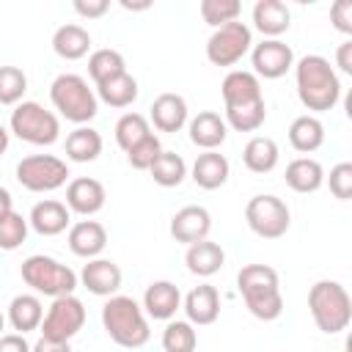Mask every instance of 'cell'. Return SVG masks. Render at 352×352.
<instances>
[{"mask_svg": "<svg viewBox=\"0 0 352 352\" xmlns=\"http://www.w3.org/2000/svg\"><path fill=\"white\" fill-rule=\"evenodd\" d=\"M8 140H11V132H8V129L0 124V157L8 151Z\"/></svg>", "mask_w": 352, "mask_h": 352, "instance_id": "681fc988", "label": "cell"}, {"mask_svg": "<svg viewBox=\"0 0 352 352\" xmlns=\"http://www.w3.org/2000/svg\"><path fill=\"white\" fill-rule=\"evenodd\" d=\"M289 143L300 154H314L324 143V124L316 116H311V113L297 116L289 124Z\"/></svg>", "mask_w": 352, "mask_h": 352, "instance_id": "f1b7e54d", "label": "cell"}, {"mask_svg": "<svg viewBox=\"0 0 352 352\" xmlns=\"http://www.w3.org/2000/svg\"><path fill=\"white\" fill-rule=\"evenodd\" d=\"M283 179H286L289 190H294L300 195H308V192H316L324 184V168L314 157H297L286 165Z\"/></svg>", "mask_w": 352, "mask_h": 352, "instance_id": "d4e9b609", "label": "cell"}, {"mask_svg": "<svg viewBox=\"0 0 352 352\" xmlns=\"http://www.w3.org/2000/svg\"><path fill=\"white\" fill-rule=\"evenodd\" d=\"M33 344H28V338L22 333H3L0 336V352H30Z\"/></svg>", "mask_w": 352, "mask_h": 352, "instance_id": "ee69618b", "label": "cell"}, {"mask_svg": "<svg viewBox=\"0 0 352 352\" xmlns=\"http://www.w3.org/2000/svg\"><path fill=\"white\" fill-rule=\"evenodd\" d=\"M228 176H231V165L220 151H201L190 168V179L201 190H217L228 182Z\"/></svg>", "mask_w": 352, "mask_h": 352, "instance_id": "cb8c5ba5", "label": "cell"}, {"mask_svg": "<svg viewBox=\"0 0 352 352\" xmlns=\"http://www.w3.org/2000/svg\"><path fill=\"white\" fill-rule=\"evenodd\" d=\"M148 173H151V179L160 187H179L187 179V162H184L182 154L162 148V154L154 160V165L148 168Z\"/></svg>", "mask_w": 352, "mask_h": 352, "instance_id": "836d02e7", "label": "cell"}, {"mask_svg": "<svg viewBox=\"0 0 352 352\" xmlns=\"http://www.w3.org/2000/svg\"><path fill=\"white\" fill-rule=\"evenodd\" d=\"M22 280L33 289V294H44V297H63V294H74V289L80 286V278L72 267L60 264L52 256L44 253H33L22 261L19 267Z\"/></svg>", "mask_w": 352, "mask_h": 352, "instance_id": "52a82bcc", "label": "cell"}, {"mask_svg": "<svg viewBox=\"0 0 352 352\" xmlns=\"http://www.w3.org/2000/svg\"><path fill=\"white\" fill-rule=\"evenodd\" d=\"M28 91V74L19 66H0V104L16 107Z\"/></svg>", "mask_w": 352, "mask_h": 352, "instance_id": "74e56055", "label": "cell"}, {"mask_svg": "<svg viewBox=\"0 0 352 352\" xmlns=\"http://www.w3.org/2000/svg\"><path fill=\"white\" fill-rule=\"evenodd\" d=\"M294 88L305 110L311 116L333 110L341 99V80L338 72L330 66L324 55H302L294 60Z\"/></svg>", "mask_w": 352, "mask_h": 352, "instance_id": "7a4b0ae2", "label": "cell"}, {"mask_svg": "<svg viewBox=\"0 0 352 352\" xmlns=\"http://www.w3.org/2000/svg\"><path fill=\"white\" fill-rule=\"evenodd\" d=\"M116 143H118V148L126 154L135 143H140L143 138H148L151 135V124H148V118L143 116V113H124L118 121H116Z\"/></svg>", "mask_w": 352, "mask_h": 352, "instance_id": "e575fe53", "label": "cell"}, {"mask_svg": "<svg viewBox=\"0 0 352 352\" xmlns=\"http://www.w3.org/2000/svg\"><path fill=\"white\" fill-rule=\"evenodd\" d=\"M102 135L94 126H77L66 135V160L72 162H94L102 154Z\"/></svg>", "mask_w": 352, "mask_h": 352, "instance_id": "1f68e13d", "label": "cell"}, {"mask_svg": "<svg viewBox=\"0 0 352 352\" xmlns=\"http://www.w3.org/2000/svg\"><path fill=\"white\" fill-rule=\"evenodd\" d=\"M308 314L322 333L327 336L344 333L352 322V297L346 286L330 278L316 280L308 289Z\"/></svg>", "mask_w": 352, "mask_h": 352, "instance_id": "5b68a950", "label": "cell"}, {"mask_svg": "<svg viewBox=\"0 0 352 352\" xmlns=\"http://www.w3.org/2000/svg\"><path fill=\"white\" fill-rule=\"evenodd\" d=\"M102 327L113 344L124 349H140L148 344V316L143 314L140 302L126 294H113L102 305Z\"/></svg>", "mask_w": 352, "mask_h": 352, "instance_id": "277c9868", "label": "cell"}, {"mask_svg": "<svg viewBox=\"0 0 352 352\" xmlns=\"http://www.w3.org/2000/svg\"><path fill=\"white\" fill-rule=\"evenodd\" d=\"M140 308L148 319L170 322V319H176V311L182 308V292L173 280H151L143 292Z\"/></svg>", "mask_w": 352, "mask_h": 352, "instance_id": "e0dca14e", "label": "cell"}, {"mask_svg": "<svg viewBox=\"0 0 352 352\" xmlns=\"http://www.w3.org/2000/svg\"><path fill=\"white\" fill-rule=\"evenodd\" d=\"M198 333L187 319H170L162 330V349L165 352H195Z\"/></svg>", "mask_w": 352, "mask_h": 352, "instance_id": "d590c367", "label": "cell"}, {"mask_svg": "<svg viewBox=\"0 0 352 352\" xmlns=\"http://www.w3.org/2000/svg\"><path fill=\"white\" fill-rule=\"evenodd\" d=\"M182 311L192 327L214 324L220 316V292L212 283H198L182 297Z\"/></svg>", "mask_w": 352, "mask_h": 352, "instance_id": "ac0fdd59", "label": "cell"}, {"mask_svg": "<svg viewBox=\"0 0 352 352\" xmlns=\"http://www.w3.org/2000/svg\"><path fill=\"white\" fill-rule=\"evenodd\" d=\"M3 330H6V314L0 311V336H3Z\"/></svg>", "mask_w": 352, "mask_h": 352, "instance_id": "f907efd6", "label": "cell"}, {"mask_svg": "<svg viewBox=\"0 0 352 352\" xmlns=\"http://www.w3.org/2000/svg\"><path fill=\"white\" fill-rule=\"evenodd\" d=\"M236 289L245 300V308L256 319L272 322L283 314L280 278H278L275 267H270V264H245L236 272Z\"/></svg>", "mask_w": 352, "mask_h": 352, "instance_id": "3957f363", "label": "cell"}, {"mask_svg": "<svg viewBox=\"0 0 352 352\" xmlns=\"http://www.w3.org/2000/svg\"><path fill=\"white\" fill-rule=\"evenodd\" d=\"M6 319L22 336L30 333V330H38L41 327V319H44V302H41V297L38 294H16L8 302Z\"/></svg>", "mask_w": 352, "mask_h": 352, "instance_id": "83f0119b", "label": "cell"}, {"mask_svg": "<svg viewBox=\"0 0 352 352\" xmlns=\"http://www.w3.org/2000/svg\"><path fill=\"white\" fill-rule=\"evenodd\" d=\"M160 154H162V143H160V138L151 132L148 138H143L140 143H135V146L126 151V162H129L135 170H148Z\"/></svg>", "mask_w": 352, "mask_h": 352, "instance_id": "ab89813d", "label": "cell"}, {"mask_svg": "<svg viewBox=\"0 0 352 352\" xmlns=\"http://www.w3.org/2000/svg\"><path fill=\"white\" fill-rule=\"evenodd\" d=\"M28 231H30L28 217H22L16 209H11L8 214H3L0 217V250H6V253L16 250L28 239Z\"/></svg>", "mask_w": 352, "mask_h": 352, "instance_id": "8d00e7d4", "label": "cell"}, {"mask_svg": "<svg viewBox=\"0 0 352 352\" xmlns=\"http://www.w3.org/2000/svg\"><path fill=\"white\" fill-rule=\"evenodd\" d=\"M184 264H187V270H190L192 275H198V278H212V275L220 272V267L226 264V250H223L217 242H212V239H201V242H195V245L187 248Z\"/></svg>", "mask_w": 352, "mask_h": 352, "instance_id": "4316f807", "label": "cell"}, {"mask_svg": "<svg viewBox=\"0 0 352 352\" xmlns=\"http://www.w3.org/2000/svg\"><path fill=\"white\" fill-rule=\"evenodd\" d=\"M94 91H96V99H99V102H104V104H110V107H116V110L129 107V104L138 99V94H140L138 80H135L129 72H124V74H118V77H113V80H107V82L94 85Z\"/></svg>", "mask_w": 352, "mask_h": 352, "instance_id": "4dcf8cb0", "label": "cell"}, {"mask_svg": "<svg viewBox=\"0 0 352 352\" xmlns=\"http://www.w3.org/2000/svg\"><path fill=\"white\" fill-rule=\"evenodd\" d=\"M124 72H126V60L113 47H102V50H94L88 55V77L94 80V85L107 82V80H113Z\"/></svg>", "mask_w": 352, "mask_h": 352, "instance_id": "d6a6232c", "label": "cell"}, {"mask_svg": "<svg viewBox=\"0 0 352 352\" xmlns=\"http://www.w3.org/2000/svg\"><path fill=\"white\" fill-rule=\"evenodd\" d=\"M250 47L253 30L242 19H234L212 30V36L206 38V60L212 66H234L250 52Z\"/></svg>", "mask_w": 352, "mask_h": 352, "instance_id": "8fae6325", "label": "cell"}, {"mask_svg": "<svg viewBox=\"0 0 352 352\" xmlns=\"http://www.w3.org/2000/svg\"><path fill=\"white\" fill-rule=\"evenodd\" d=\"M30 352H72V344L69 341H52V338H38Z\"/></svg>", "mask_w": 352, "mask_h": 352, "instance_id": "bcb514c9", "label": "cell"}, {"mask_svg": "<svg viewBox=\"0 0 352 352\" xmlns=\"http://www.w3.org/2000/svg\"><path fill=\"white\" fill-rule=\"evenodd\" d=\"M280 160L278 143L270 135H253L242 148V162L250 173H270Z\"/></svg>", "mask_w": 352, "mask_h": 352, "instance_id": "f546056e", "label": "cell"}, {"mask_svg": "<svg viewBox=\"0 0 352 352\" xmlns=\"http://www.w3.org/2000/svg\"><path fill=\"white\" fill-rule=\"evenodd\" d=\"M121 8H126V11H146V8H151V3L146 0V3H129V0H121Z\"/></svg>", "mask_w": 352, "mask_h": 352, "instance_id": "c3c4849f", "label": "cell"}, {"mask_svg": "<svg viewBox=\"0 0 352 352\" xmlns=\"http://www.w3.org/2000/svg\"><path fill=\"white\" fill-rule=\"evenodd\" d=\"M198 11H201V19L209 28H220V25H228V22L239 19L242 6L236 0H201Z\"/></svg>", "mask_w": 352, "mask_h": 352, "instance_id": "f35d334b", "label": "cell"}, {"mask_svg": "<svg viewBox=\"0 0 352 352\" xmlns=\"http://www.w3.org/2000/svg\"><path fill=\"white\" fill-rule=\"evenodd\" d=\"M14 176L28 192H52V190H60L72 173L66 160L55 154H30L16 162Z\"/></svg>", "mask_w": 352, "mask_h": 352, "instance_id": "9c48e42d", "label": "cell"}, {"mask_svg": "<svg viewBox=\"0 0 352 352\" xmlns=\"http://www.w3.org/2000/svg\"><path fill=\"white\" fill-rule=\"evenodd\" d=\"M50 102H52V107L58 110L60 118H66L77 126H85L99 113L96 91L88 85V80L82 74H74V72H63L52 80Z\"/></svg>", "mask_w": 352, "mask_h": 352, "instance_id": "8992f818", "label": "cell"}, {"mask_svg": "<svg viewBox=\"0 0 352 352\" xmlns=\"http://www.w3.org/2000/svg\"><path fill=\"white\" fill-rule=\"evenodd\" d=\"M77 278H80V286L88 289L96 297H113V294H118L121 280H124L121 267L116 261H110V258H102V256L99 258H88V264H82V270H80Z\"/></svg>", "mask_w": 352, "mask_h": 352, "instance_id": "2e32d148", "label": "cell"}, {"mask_svg": "<svg viewBox=\"0 0 352 352\" xmlns=\"http://www.w3.org/2000/svg\"><path fill=\"white\" fill-rule=\"evenodd\" d=\"M253 74L264 80H278L289 69H294V50L280 38H261L250 47Z\"/></svg>", "mask_w": 352, "mask_h": 352, "instance_id": "4fadbf2b", "label": "cell"}, {"mask_svg": "<svg viewBox=\"0 0 352 352\" xmlns=\"http://www.w3.org/2000/svg\"><path fill=\"white\" fill-rule=\"evenodd\" d=\"M187 121H190V110H187L184 96H179V94L165 91L148 107V124H154L157 132H168V135L179 132L187 126Z\"/></svg>", "mask_w": 352, "mask_h": 352, "instance_id": "d6986e66", "label": "cell"}, {"mask_svg": "<svg viewBox=\"0 0 352 352\" xmlns=\"http://www.w3.org/2000/svg\"><path fill=\"white\" fill-rule=\"evenodd\" d=\"M245 223L261 239H280L292 226V212L283 198H278L272 192H261L248 201Z\"/></svg>", "mask_w": 352, "mask_h": 352, "instance_id": "30bf717a", "label": "cell"}, {"mask_svg": "<svg viewBox=\"0 0 352 352\" xmlns=\"http://www.w3.org/2000/svg\"><path fill=\"white\" fill-rule=\"evenodd\" d=\"M226 124L236 132H256L267 121V102L261 94V82L253 72L231 69L220 82Z\"/></svg>", "mask_w": 352, "mask_h": 352, "instance_id": "6da1fadb", "label": "cell"}, {"mask_svg": "<svg viewBox=\"0 0 352 352\" xmlns=\"http://www.w3.org/2000/svg\"><path fill=\"white\" fill-rule=\"evenodd\" d=\"M170 236L182 245H195L201 239H209V231H212V214L206 206H198V204H190V206H182L173 217H170V226H168Z\"/></svg>", "mask_w": 352, "mask_h": 352, "instance_id": "5bb4252c", "label": "cell"}, {"mask_svg": "<svg viewBox=\"0 0 352 352\" xmlns=\"http://www.w3.org/2000/svg\"><path fill=\"white\" fill-rule=\"evenodd\" d=\"M187 132H190V143L198 146L201 151H217L228 138V124L220 113L201 110L187 121Z\"/></svg>", "mask_w": 352, "mask_h": 352, "instance_id": "ffe728a7", "label": "cell"}, {"mask_svg": "<svg viewBox=\"0 0 352 352\" xmlns=\"http://www.w3.org/2000/svg\"><path fill=\"white\" fill-rule=\"evenodd\" d=\"M85 324V305L80 297L74 294H63L55 297L50 302V308L44 311L41 319V338H52V341H72Z\"/></svg>", "mask_w": 352, "mask_h": 352, "instance_id": "7c38bea8", "label": "cell"}, {"mask_svg": "<svg viewBox=\"0 0 352 352\" xmlns=\"http://www.w3.org/2000/svg\"><path fill=\"white\" fill-rule=\"evenodd\" d=\"M52 52L63 60H80L91 52V33L77 22L60 25L52 33Z\"/></svg>", "mask_w": 352, "mask_h": 352, "instance_id": "484cf974", "label": "cell"}, {"mask_svg": "<svg viewBox=\"0 0 352 352\" xmlns=\"http://www.w3.org/2000/svg\"><path fill=\"white\" fill-rule=\"evenodd\" d=\"M28 226L41 236H58L72 226V212L63 201L44 198V201L33 204V209L28 214Z\"/></svg>", "mask_w": 352, "mask_h": 352, "instance_id": "44dd1931", "label": "cell"}, {"mask_svg": "<svg viewBox=\"0 0 352 352\" xmlns=\"http://www.w3.org/2000/svg\"><path fill=\"white\" fill-rule=\"evenodd\" d=\"M69 250L80 258H99L102 250L107 248V228L99 220H77L74 226H69Z\"/></svg>", "mask_w": 352, "mask_h": 352, "instance_id": "7402d4cb", "label": "cell"}, {"mask_svg": "<svg viewBox=\"0 0 352 352\" xmlns=\"http://www.w3.org/2000/svg\"><path fill=\"white\" fill-rule=\"evenodd\" d=\"M250 16H253V28L264 38H280L292 28V11L283 0H258Z\"/></svg>", "mask_w": 352, "mask_h": 352, "instance_id": "603a6c76", "label": "cell"}, {"mask_svg": "<svg viewBox=\"0 0 352 352\" xmlns=\"http://www.w3.org/2000/svg\"><path fill=\"white\" fill-rule=\"evenodd\" d=\"M330 22L338 33L352 36V0H338L330 6Z\"/></svg>", "mask_w": 352, "mask_h": 352, "instance_id": "b9f144b4", "label": "cell"}, {"mask_svg": "<svg viewBox=\"0 0 352 352\" xmlns=\"http://www.w3.org/2000/svg\"><path fill=\"white\" fill-rule=\"evenodd\" d=\"M8 132L30 146H52L60 138V118L58 113L47 110L33 99H22L8 118Z\"/></svg>", "mask_w": 352, "mask_h": 352, "instance_id": "ba28073f", "label": "cell"}, {"mask_svg": "<svg viewBox=\"0 0 352 352\" xmlns=\"http://www.w3.org/2000/svg\"><path fill=\"white\" fill-rule=\"evenodd\" d=\"M336 66L344 72V74H352V41L344 38L336 50Z\"/></svg>", "mask_w": 352, "mask_h": 352, "instance_id": "f6af8a7d", "label": "cell"}, {"mask_svg": "<svg viewBox=\"0 0 352 352\" xmlns=\"http://www.w3.org/2000/svg\"><path fill=\"white\" fill-rule=\"evenodd\" d=\"M74 11L85 19H99L110 11V0H74Z\"/></svg>", "mask_w": 352, "mask_h": 352, "instance_id": "7bdbcfd3", "label": "cell"}, {"mask_svg": "<svg viewBox=\"0 0 352 352\" xmlns=\"http://www.w3.org/2000/svg\"><path fill=\"white\" fill-rule=\"evenodd\" d=\"M104 201H107V190H104V184H102L99 179H94V176H77V179H72V182L66 184V201H63V204H66L69 212H74V214L94 217L96 212H102Z\"/></svg>", "mask_w": 352, "mask_h": 352, "instance_id": "9a60e30c", "label": "cell"}, {"mask_svg": "<svg viewBox=\"0 0 352 352\" xmlns=\"http://www.w3.org/2000/svg\"><path fill=\"white\" fill-rule=\"evenodd\" d=\"M330 184V192L338 201H349L352 198V162H338L330 168V176H324Z\"/></svg>", "mask_w": 352, "mask_h": 352, "instance_id": "60d3db41", "label": "cell"}, {"mask_svg": "<svg viewBox=\"0 0 352 352\" xmlns=\"http://www.w3.org/2000/svg\"><path fill=\"white\" fill-rule=\"evenodd\" d=\"M11 209H14V198H11V192L0 184V217H3V214H8Z\"/></svg>", "mask_w": 352, "mask_h": 352, "instance_id": "7dc6e473", "label": "cell"}]
</instances>
